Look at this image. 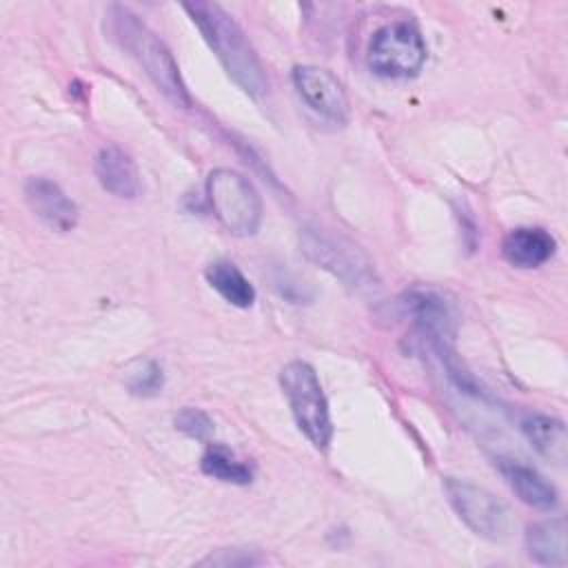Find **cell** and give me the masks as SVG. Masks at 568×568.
I'll return each mask as SVG.
<instances>
[{
  "label": "cell",
  "mask_w": 568,
  "mask_h": 568,
  "mask_svg": "<svg viewBox=\"0 0 568 568\" xmlns=\"http://www.w3.org/2000/svg\"><path fill=\"white\" fill-rule=\"evenodd\" d=\"M182 9L189 13L193 24L200 29L204 42L217 55L229 78L251 98H260L268 89L264 67L251 47L240 24L215 2H184Z\"/></svg>",
  "instance_id": "cell-1"
},
{
  "label": "cell",
  "mask_w": 568,
  "mask_h": 568,
  "mask_svg": "<svg viewBox=\"0 0 568 568\" xmlns=\"http://www.w3.org/2000/svg\"><path fill=\"white\" fill-rule=\"evenodd\" d=\"M104 18L111 38L138 60L158 91H162L173 104L189 106L191 98L169 47L131 9L122 4H111Z\"/></svg>",
  "instance_id": "cell-2"
},
{
  "label": "cell",
  "mask_w": 568,
  "mask_h": 568,
  "mask_svg": "<svg viewBox=\"0 0 568 568\" xmlns=\"http://www.w3.org/2000/svg\"><path fill=\"white\" fill-rule=\"evenodd\" d=\"M280 386L297 428L317 450H326L333 437V424L315 368L304 359H293L280 371Z\"/></svg>",
  "instance_id": "cell-3"
},
{
  "label": "cell",
  "mask_w": 568,
  "mask_h": 568,
  "mask_svg": "<svg viewBox=\"0 0 568 568\" xmlns=\"http://www.w3.org/2000/svg\"><path fill=\"white\" fill-rule=\"evenodd\" d=\"M206 202L215 220L233 235L248 237L262 224V200L255 186L233 169H213L206 178Z\"/></svg>",
  "instance_id": "cell-4"
},
{
  "label": "cell",
  "mask_w": 568,
  "mask_h": 568,
  "mask_svg": "<svg viewBox=\"0 0 568 568\" xmlns=\"http://www.w3.org/2000/svg\"><path fill=\"white\" fill-rule=\"evenodd\" d=\"M428 49L413 22H390L377 29L368 42V67L382 78H413L422 71Z\"/></svg>",
  "instance_id": "cell-5"
},
{
  "label": "cell",
  "mask_w": 568,
  "mask_h": 568,
  "mask_svg": "<svg viewBox=\"0 0 568 568\" xmlns=\"http://www.w3.org/2000/svg\"><path fill=\"white\" fill-rule=\"evenodd\" d=\"M444 493L453 510L457 513V517L475 535L490 541H504L510 535V528H513L510 510L490 490L464 479L446 477Z\"/></svg>",
  "instance_id": "cell-6"
},
{
  "label": "cell",
  "mask_w": 568,
  "mask_h": 568,
  "mask_svg": "<svg viewBox=\"0 0 568 568\" xmlns=\"http://www.w3.org/2000/svg\"><path fill=\"white\" fill-rule=\"evenodd\" d=\"M293 87L304 104L333 124L348 122V98L344 84L324 67L300 64L291 73Z\"/></svg>",
  "instance_id": "cell-7"
},
{
  "label": "cell",
  "mask_w": 568,
  "mask_h": 568,
  "mask_svg": "<svg viewBox=\"0 0 568 568\" xmlns=\"http://www.w3.org/2000/svg\"><path fill=\"white\" fill-rule=\"evenodd\" d=\"M304 253L348 286H371V264L364 257H359L353 246H342L333 237L320 233H306Z\"/></svg>",
  "instance_id": "cell-8"
},
{
  "label": "cell",
  "mask_w": 568,
  "mask_h": 568,
  "mask_svg": "<svg viewBox=\"0 0 568 568\" xmlns=\"http://www.w3.org/2000/svg\"><path fill=\"white\" fill-rule=\"evenodd\" d=\"M399 304L419 333L446 351V344L455 335V322L446 300L430 288H410L402 295Z\"/></svg>",
  "instance_id": "cell-9"
},
{
  "label": "cell",
  "mask_w": 568,
  "mask_h": 568,
  "mask_svg": "<svg viewBox=\"0 0 568 568\" xmlns=\"http://www.w3.org/2000/svg\"><path fill=\"white\" fill-rule=\"evenodd\" d=\"M24 197L29 209L58 233H67L78 224V206L62 191V186L49 178H29L24 182Z\"/></svg>",
  "instance_id": "cell-10"
},
{
  "label": "cell",
  "mask_w": 568,
  "mask_h": 568,
  "mask_svg": "<svg viewBox=\"0 0 568 568\" xmlns=\"http://www.w3.org/2000/svg\"><path fill=\"white\" fill-rule=\"evenodd\" d=\"M95 175L104 191L122 200H135L142 191V180L135 162L118 144H106L95 155Z\"/></svg>",
  "instance_id": "cell-11"
},
{
  "label": "cell",
  "mask_w": 568,
  "mask_h": 568,
  "mask_svg": "<svg viewBox=\"0 0 568 568\" xmlns=\"http://www.w3.org/2000/svg\"><path fill=\"white\" fill-rule=\"evenodd\" d=\"M555 237L541 226H517L501 242L506 262L517 268H537L546 264L555 255Z\"/></svg>",
  "instance_id": "cell-12"
},
{
  "label": "cell",
  "mask_w": 568,
  "mask_h": 568,
  "mask_svg": "<svg viewBox=\"0 0 568 568\" xmlns=\"http://www.w3.org/2000/svg\"><path fill=\"white\" fill-rule=\"evenodd\" d=\"M499 470L508 486L515 490V495L537 508V510H555L559 504L557 488L532 466L517 462V459H501Z\"/></svg>",
  "instance_id": "cell-13"
},
{
  "label": "cell",
  "mask_w": 568,
  "mask_h": 568,
  "mask_svg": "<svg viewBox=\"0 0 568 568\" xmlns=\"http://www.w3.org/2000/svg\"><path fill=\"white\" fill-rule=\"evenodd\" d=\"M519 428L528 444L548 462L564 466L566 462V448H568V435L561 419L544 415V413H528Z\"/></svg>",
  "instance_id": "cell-14"
},
{
  "label": "cell",
  "mask_w": 568,
  "mask_h": 568,
  "mask_svg": "<svg viewBox=\"0 0 568 568\" xmlns=\"http://www.w3.org/2000/svg\"><path fill=\"white\" fill-rule=\"evenodd\" d=\"M526 552L535 564L564 568L568 564L566 519L552 517L532 524L526 532Z\"/></svg>",
  "instance_id": "cell-15"
},
{
  "label": "cell",
  "mask_w": 568,
  "mask_h": 568,
  "mask_svg": "<svg viewBox=\"0 0 568 568\" xmlns=\"http://www.w3.org/2000/svg\"><path fill=\"white\" fill-rule=\"evenodd\" d=\"M204 277L213 291L220 293L231 306L248 308L255 302V288L248 277L229 260H215L206 266Z\"/></svg>",
  "instance_id": "cell-16"
},
{
  "label": "cell",
  "mask_w": 568,
  "mask_h": 568,
  "mask_svg": "<svg viewBox=\"0 0 568 568\" xmlns=\"http://www.w3.org/2000/svg\"><path fill=\"white\" fill-rule=\"evenodd\" d=\"M200 468L204 475L226 481V484H235V486H246L253 479V470L248 464H244L242 459H237L226 446L222 444H211L206 448V453L202 455Z\"/></svg>",
  "instance_id": "cell-17"
},
{
  "label": "cell",
  "mask_w": 568,
  "mask_h": 568,
  "mask_svg": "<svg viewBox=\"0 0 568 568\" xmlns=\"http://www.w3.org/2000/svg\"><path fill=\"white\" fill-rule=\"evenodd\" d=\"M124 386L135 397H155L164 386L162 366L149 357L133 359L124 368Z\"/></svg>",
  "instance_id": "cell-18"
},
{
  "label": "cell",
  "mask_w": 568,
  "mask_h": 568,
  "mask_svg": "<svg viewBox=\"0 0 568 568\" xmlns=\"http://www.w3.org/2000/svg\"><path fill=\"white\" fill-rule=\"evenodd\" d=\"M173 424L180 433H184L186 437L191 439H197V442H206L211 435H213V422L211 417L202 410V408H195V406H184L175 417H173Z\"/></svg>",
  "instance_id": "cell-19"
}]
</instances>
